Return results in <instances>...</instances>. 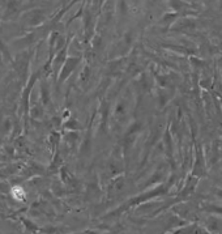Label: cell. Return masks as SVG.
Wrapping results in <instances>:
<instances>
[{"label":"cell","mask_w":222,"mask_h":234,"mask_svg":"<svg viewBox=\"0 0 222 234\" xmlns=\"http://www.w3.org/2000/svg\"><path fill=\"white\" fill-rule=\"evenodd\" d=\"M11 196L17 202H24L26 198V191L22 186H13L11 188Z\"/></svg>","instance_id":"obj_1"}]
</instances>
